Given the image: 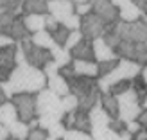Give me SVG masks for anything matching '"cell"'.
<instances>
[{"instance_id": "db71d44e", "label": "cell", "mask_w": 147, "mask_h": 140, "mask_svg": "<svg viewBox=\"0 0 147 140\" xmlns=\"http://www.w3.org/2000/svg\"><path fill=\"white\" fill-rule=\"evenodd\" d=\"M2 11H4V9H0V13H2Z\"/></svg>"}, {"instance_id": "f546056e", "label": "cell", "mask_w": 147, "mask_h": 140, "mask_svg": "<svg viewBox=\"0 0 147 140\" xmlns=\"http://www.w3.org/2000/svg\"><path fill=\"white\" fill-rule=\"evenodd\" d=\"M84 38V34L83 32H81V29H76V31H70V34H68V38H67V41H65V49H67V50H70V49H74V47H76L77 45V43L81 41V40H83Z\"/></svg>"}, {"instance_id": "603a6c76", "label": "cell", "mask_w": 147, "mask_h": 140, "mask_svg": "<svg viewBox=\"0 0 147 140\" xmlns=\"http://www.w3.org/2000/svg\"><path fill=\"white\" fill-rule=\"evenodd\" d=\"M22 13L24 14H45L47 0H22Z\"/></svg>"}, {"instance_id": "60d3db41", "label": "cell", "mask_w": 147, "mask_h": 140, "mask_svg": "<svg viewBox=\"0 0 147 140\" xmlns=\"http://www.w3.org/2000/svg\"><path fill=\"white\" fill-rule=\"evenodd\" d=\"M140 128H142V124L138 122L136 119H135V120H129V122H126V129L129 131V133H133V135H135V133H136V131L140 129Z\"/></svg>"}, {"instance_id": "ffe728a7", "label": "cell", "mask_w": 147, "mask_h": 140, "mask_svg": "<svg viewBox=\"0 0 147 140\" xmlns=\"http://www.w3.org/2000/svg\"><path fill=\"white\" fill-rule=\"evenodd\" d=\"M92 137L93 140H122V133H119L111 126H100V128H92Z\"/></svg>"}, {"instance_id": "e575fe53", "label": "cell", "mask_w": 147, "mask_h": 140, "mask_svg": "<svg viewBox=\"0 0 147 140\" xmlns=\"http://www.w3.org/2000/svg\"><path fill=\"white\" fill-rule=\"evenodd\" d=\"M57 120H61V119H57V117H54V115H38V126L43 128V129H49Z\"/></svg>"}, {"instance_id": "f907efd6", "label": "cell", "mask_w": 147, "mask_h": 140, "mask_svg": "<svg viewBox=\"0 0 147 140\" xmlns=\"http://www.w3.org/2000/svg\"><path fill=\"white\" fill-rule=\"evenodd\" d=\"M76 4H79V2H88V0H74Z\"/></svg>"}, {"instance_id": "8fae6325", "label": "cell", "mask_w": 147, "mask_h": 140, "mask_svg": "<svg viewBox=\"0 0 147 140\" xmlns=\"http://www.w3.org/2000/svg\"><path fill=\"white\" fill-rule=\"evenodd\" d=\"M16 43L0 49V83L9 79L11 72L16 67Z\"/></svg>"}, {"instance_id": "7dc6e473", "label": "cell", "mask_w": 147, "mask_h": 140, "mask_svg": "<svg viewBox=\"0 0 147 140\" xmlns=\"http://www.w3.org/2000/svg\"><path fill=\"white\" fill-rule=\"evenodd\" d=\"M7 101V95H5V92L2 90V86H0V104H2V102H5Z\"/></svg>"}, {"instance_id": "d6986e66", "label": "cell", "mask_w": 147, "mask_h": 140, "mask_svg": "<svg viewBox=\"0 0 147 140\" xmlns=\"http://www.w3.org/2000/svg\"><path fill=\"white\" fill-rule=\"evenodd\" d=\"M7 34H9L16 43L24 41V40H27V38H31V32L27 31V27H25V24H24V20H22V16H16V18L13 20V24H11V27H9V31H7Z\"/></svg>"}, {"instance_id": "3957f363", "label": "cell", "mask_w": 147, "mask_h": 140, "mask_svg": "<svg viewBox=\"0 0 147 140\" xmlns=\"http://www.w3.org/2000/svg\"><path fill=\"white\" fill-rule=\"evenodd\" d=\"M142 70V65L136 63V61H131V60H124V57H119V63L117 67L108 74V76H102L97 77V83L100 88V93L102 92H108V88L115 85L117 81H122V79H133L135 76H138Z\"/></svg>"}, {"instance_id": "7bdbcfd3", "label": "cell", "mask_w": 147, "mask_h": 140, "mask_svg": "<svg viewBox=\"0 0 147 140\" xmlns=\"http://www.w3.org/2000/svg\"><path fill=\"white\" fill-rule=\"evenodd\" d=\"M136 120L140 122L144 128H147V110H142V113L138 115V119H136Z\"/></svg>"}, {"instance_id": "5bb4252c", "label": "cell", "mask_w": 147, "mask_h": 140, "mask_svg": "<svg viewBox=\"0 0 147 140\" xmlns=\"http://www.w3.org/2000/svg\"><path fill=\"white\" fill-rule=\"evenodd\" d=\"M70 56H72V60H88V61H95L93 40L83 38L74 49H70Z\"/></svg>"}, {"instance_id": "836d02e7", "label": "cell", "mask_w": 147, "mask_h": 140, "mask_svg": "<svg viewBox=\"0 0 147 140\" xmlns=\"http://www.w3.org/2000/svg\"><path fill=\"white\" fill-rule=\"evenodd\" d=\"M47 137H49L47 129H43V128H40V126H36V128H32V129H29V135H27L25 140H45Z\"/></svg>"}, {"instance_id": "7402d4cb", "label": "cell", "mask_w": 147, "mask_h": 140, "mask_svg": "<svg viewBox=\"0 0 147 140\" xmlns=\"http://www.w3.org/2000/svg\"><path fill=\"white\" fill-rule=\"evenodd\" d=\"M100 104L109 113L111 119H119V102H117V95L109 93V92H102L100 93Z\"/></svg>"}, {"instance_id": "83f0119b", "label": "cell", "mask_w": 147, "mask_h": 140, "mask_svg": "<svg viewBox=\"0 0 147 140\" xmlns=\"http://www.w3.org/2000/svg\"><path fill=\"white\" fill-rule=\"evenodd\" d=\"M63 140H93V137L90 131H81L76 128H70V129H67Z\"/></svg>"}, {"instance_id": "681fc988", "label": "cell", "mask_w": 147, "mask_h": 140, "mask_svg": "<svg viewBox=\"0 0 147 140\" xmlns=\"http://www.w3.org/2000/svg\"><path fill=\"white\" fill-rule=\"evenodd\" d=\"M45 140H61V138H54V137H50V135H49V137H47Z\"/></svg>"}, {"instance_id": "f1b7e54d", "label": "cell", "mask_w": 147, "mask_h": 140, "mask_svg": "<svg viewBox=\"0 0 147 140\" xmlns=\"http://www.w3.org/2000/svg\"><path fill=\"white\" fill-rule=\"evenodd\" d=\"M50 34H52V38H54V41L57 43V45H65V41H67L68 34H70V29L65 27L63 24H59Z\"/></svg>"}, {"instance_id": "f6af8a7d", "label": "cell", "mask_w": 147, "mask_h": 140, "mask_svg": "<svg viewBox=\"0 0 147 140\" xmlns=\"http://www.w3.org/2000/svg\"><path fill=\"white\" fill-rule=\"evenodd\" d=\"M140 76H142V79H144V83L147 85V67H145V65H144L142 70H140Z\"/></svg>"}, {"instance_id": "1f68e13d", "label": "cell", "mask_w": 147, "mask_h": 140, "mask_svg": "<svg viewBox=\"0 0 147 140\" xmlns=\"http://www.w3.org/2000/svg\"><path fill=\"white\" fill-rule=\"evenodd\" d=\"M61 101H63V108H65V112H72V110H77V108H79V101H77V97H76V95H74L72 92L67 93V95H63Z\"/></svg>"}, {"instance_id": "d590c367", "label": "cell", "mask_w": 147, "mask_h": 140, "mask_svg": "<svg viewBox=\"0 0 147 140\" xmlns=\"http://www.w3.org/2000/svg\"><path fill=\"white\" fill-rule=\"evenodd\" d=\"M61 24L65 25V27H68L70 31H76V29H81V16L77 13H74V14H70V16L65 20V22H61Z\"/></svg>"}, {"instance_id": "9a60e30c", "label": "cell", "mask_w": 147, "mask_h": 140, "mask_svg": "<svg viewBox=\"0 0 147 140\" xmlns=\"http://www.w3.org/2000/svg\"><path fill=\"white\" fill-rule=\"evenodd\" d=\"M93 54H95V61H108V60H117L119 57L115 54V50L111 49V45L102 36L93 40Z\"/></svg>"}, {"instance_id": "4fadbf2b", "label": "cell", "mask_w": 147, "mask_h": 140, "mask_svg": "<svg viewBox=\"0 0 147 140\" xmlns=\"http://www.w3.org/2000/svg\"><path fill=\"white\" fill-rule=\"evenodd\" d=\"M47 13H50L61 24L70 14L76 13V2L74 0H47Z\"/></svg>"}, {"instance_id": "30bf717a", "label": "cell", "mask_w": 147, "mask_h": 140, "mask_svg": "<svg viewBox=\"0 0 147 140\" xmlns=\"http://www.w3.org/2000/svg\"><path fill=\"white\" fill-rule=\"evenodd\" d=\"M90 4H92V11L95 14H99L109 27H113L120 20L119 11H117V7L111 0H90Z\"/></svg>"}, {"instance_id": "e0dca14e", "label": "cell", "mask_w": 147, "mask_h": 140, "mask_svg": "<svg viewBox=\"0 0 147 140\" xmlns=\"http://www.w3.org/2000/svg\"><path fill=\"white\" fill-rule=\"evenodd\" d=\"M18 119L20 117H18L16 106H14L13 101H5V102L0 104V124H2V126H5L7 129H9Z\"/></svg>"}, {"instance_id": "74e56055", "label": "cell", "mask_w": 147, "mask_h": 140, "mask_svg": "<svg viewBox=\"0 0 147 140\" xmlns=\"http://www.w3.org/2000/svg\"><path fill=\"white\" fill-rule=\"evenodd\" d=\"M59 25V22H57L50 13H45V31H49V32H52L54 29Z\"/></svg>"}, {"instance_id": "4dcf8cb0", "label": "cell", "mask_w": 147, "mask_h": 140, "mask_svg": "<svg viewBox=\"0 0 147 140\" xmlns=\"http://www.w3.org/2000/svg\"><path fill=\"white\" fill-rule=\"evenodd\" d=\"M47 133H49L50 137H54V138H61V140H63L65 133H67V126H65L63 120H57L56 124H52V126L47 129Z\"/></svg>"}, {"instance_id": "bcb514c9", "label": "cell", "mask_w": 147, "mask_h": 140, "mask_svg": "<svg viewBox=\"0 0 147 140\" xmlns=\"http://www.w3.org/2000/svg\"><path fill=\"white\" fill-rule=\"evenodd\" d=\"M140 106H142V110H147V93L140 99Z\"/></svg>"}, {"instance_id": "277c9868", "label": "cell", "mask_w": 147, "mask_h": 140, "mask_svg": "<svg viewBox=\"0 0 147 140\" xmlns=\"http://www.w3.org/2000/svg\"><path fill=\"white\" fill-rule=\"evenodd\" d=\"M111 31L117 34V38L126 41H136V43H147V18H140L135 22H122L119 20L111 27Z\"/></svg>"}, {"instance_id": "f5cc1de1", "label": "cell", "mask_w": 147, "mask_h": 140, "mask_svg": "<svg viewBox=\"0 0 147 140\" xmlns=\"http://www.w3.org/2000/svg\"><path fill=\"white\" fill-rule=\"evenodd\" d=\"M144 18H147V13H144Z\"/></svg>"}, {"instance_id": "d4e9b609", "label": "cell", "mask_w": 147, "mask_h": 140, "mask_svg": "<svg viewBox=\"0 0 147 140\" xmlns=\"http://www.w3.org/2000/svg\"><path fill=\"white\" fill-rule=\"evenodd\" d=\"M52 61L57 65V67H65V65H68V63H72V56H70V50H67L63 45H56L52 50Z\"/></svg>"}, {"instance_id": "8d00e7d4", "label": "cell", "mask_w": 147, "mask_h": 140, "mask_svg": "<svg viewBox=\"0 0 147 140\" xmlns=\"http://www.w3.org/2000/svg\"><path fill=\"white\" fill-rule=\"evenodd\" d=\"M0 9H22V0H0Z\"/></svg>"}, {"instance_id": "44dd1931", "label": "cell", "mask_w": 147, "mask_h": 140, "mask_svg": "<svg viewBox=\"0 0 147 140\" xmlns=\"http://www.w3.org/2000/svg\"><path fill=\"white\" fill-rule=\"evenodd\" d=\"M22 20L31 34L45 29V14H22Z\"/></svg>"}, {"instance_id": "ac0fdd59", "label": "cell", "mask_w": 147, "mask_h": 140, "mask_svg": "<svg viewBox=\"0 0 147 140\" xmlns=\"http://www.w3.org/2000/svg\"><path fill=\"white\" fill-rule=\"evenodd\" d=\"M72 67L77 76H88V77H99V63L88 61V60H72Z\"/></svg>"}, {"instance_id": "d6a6232c", "label": "cell", "mask_w": 147, "mask_h": 140, "mask_svg": "<svg viewBox=\"0 0 147 140\" xmlns=\"http://www.w3.org/2000/svg\"><path fill=\"white\" fill-rule=\"evenodd\" d=\"M97 63H99V77H102V76H108V74L117 67L119 57H117V60H108V61H97Z\"/></svg>"}, {"instance_id": "816d5d0a", "label": "cell", "mask_w": 147, "mask_h": 140, "mask_svg": "<svg viewBox=\"0 0 147 140\" xmlns=\"http://www.w3.org/2000/svg\"><path fill=\"white\" fill-rule=\"evenodd\" d=\"M144 13H147V4H145V5H144Z\"/></svg>"}, {"instance_id": "7c38bea8", "label": "cell", "mask_w": 147, "mask_h": 140, "mask_svg": "<svg viewBox=\"0 0 147 140\" xmlns=\"http://www.w3.org/2000/svg\"><path fill=\"white\" fill-rule=\"evenodd\" d=\"M119 11V18L122 22H135L144 16V9L135 0H111Z\"/></svg>"}, {"instance_id": "4316f807", "label": "cell", "mask_w": 147, "mask_h": 140, "mask_svg": "<svg viewBox=\"0 0 147 140\" xmlns=\"http://www.w3.org/2000/svg\"><path fill=\"white\" fill-rule=\"evenodd\" d=\"M9 133H11L13 138H16V140H25L27 135H29V124L18 119V120L9 128Z\"/></svg>"}, {"instance_id": "ba28073f", "label": "cell", "mask_w": 147, "mask_h": 140, "mask_svg": "<svg viewBox=\"0 0 147 140\" xmlns=\"http://www.w3.org/2000/svg\"><path fill=\"white\" fill-rule=\"evenodd\" d=\"M11 101L16 106V112L20 120L29 122L38 117V110H36V93H29V92H22V93H14Z\"/></svg>"}, {"instance_id": "5b68a950", "label": "cell", "mask_w": 147, "mask_h": 140, "mask_svg": "<svg viewBox=\"0 0 147 140\" xmlns=\"http://www.w3.org/2000/svg\"><path fill=\"white\" fill-rule=\"evenodd\" d=\"M36 110H38V115H54L57 119H63L67 113L63 108L61 95L49 90L47 86L36 93Z\"/></svg>"}, {"instance_id": "f35d334b", "label": "cell", "mask_w": 147, "mask_h": 140, "mask_svg": "<svg viewBox=\"0 0 147 140\" xmlns=\"http://www.w3.org/2000/svg\"><path fill=\"white\" fill-rule=\"evenodd\" d=\"M90 11H92L90 0H88V2H79V4H76V13L79 14V16H84V14L90 13Z\"/></svg>"}, {"instance_id": "6da1fadb", "label": "cell", "mask_w": 147, "mask_h": 140, "mask_svg": "<svg viewBox=\"0 0 147 140\" xmlns=\"http://www.w3.org/2000/svg\"><path fill=\"white\" fill-rule=\"evenodd\" d=\"M2 90L5 92L7 99H11L14 93L29 92V93H38L40 90L47 86V76L43 68L32 67L29 63H20L14 67L7 81L0 83Z\"/></svg>"}, {"instance_id": "484cf974", "label": "cell", "mask_w": 147, "mask_h": 140, "mask_svg": "<svg viewBox=\"0 0 147 140\" xmlns=\"http://www.w3.org/2000/svg\"><path fill=\"white\" fill-rule=\"evenodd\" d=\"M74 128L81 129V131H92V124H90V115H88V110H83V108H77L76 110Z\"/></svg>"}, {"instance_id": "ab89813d", "label": "cell", "mask_w": 147, "mask_h": 140, "mask_svg": "<svg viewBox=\"0 0 147 140\" xmlns=\"http://www.w3.org/2000/svg\"><path fill=\"white\" fill-rule=\"evenodd\" d=\"M13 43H16L9 34H5V32H0V49L2 47H9V45H13Z\"/></svg>"}, {"instance_id": "cb8c5ba5", "label": "cell", "mask_w": 147, "mask_h": 140, "mask_svg": "<svg viewBox=\"0 0 147 140\" xmlns=\"http://www.w3.org/2000/svg\"><path fill=\"white\" fill-rule=\"evenodd\" d=\"M31 41L32 43H36L38 47H43V49H49V50H52L57 43L54 41V38H52V34H50L49 31H38V32H32L31 34Z\"/></svg>"}, {"instance_id": "b9f144b4", "label": "cell", "mask_w": 147, "mask_h": 140, "mask_svg": "<svg viewBox=\"0 0 147 140\" xmlns=\"http://www.w3.org/2000/svg\"><path fill=\"white\" fill-rule=\"evenodd\" d=\"M133 140H147V128L142 126V128L133 135Z\"/></svg>"}, {"instance_id": "8992f818", "label": "cell", "mask_w": 147, "mask_h": 140, "mask_svg": "<svg viewBox=\"0 0 147 140\" xmlns=\"http://www.w3.org/2000/svg\"><path fill=\"white\" fill-rule=\"evenodd\" d=\"M117 102H119V119L122 122L135 120V119H138V115L142 113L140 97H138V93L133 90V86H131L129 90L117 95Z\"/></svg>"}, {"instance_id": "52a82bcc", "label": "cell", "mask_w": 147, "mask_h": 140, "mask_svg": "<svg viewBox=\"0 0 147 140\" xmlns=\"http://www.w3.org/2000/svg\"><path fill=\"white\" fill-rule=\"evenodd\" d=\"M18 47L22 49V52L25 56V61L32 67H38V68H45V65H49L52 61V52L49 49H43L38 47L36 43L31 41V38H27L24 41L18 43Z\"/></svg>"}, {"instance_id": "2e32d148", "label": "cell", "mask_w": 147, "mask_h": 140, "mask_svg": "<svg viewBox=\"0 0 147 140\" xmlns=\"http://www.w3.org/2000/svg\"><path fill=\"white\" fill-rule=\"evenodd\" d=\"M88 115H90V124L92 128H100V126H109L111 124V117H109V113L106 112L104 108H102L100 101L97 102L95 106L90 108V112H88Z\"/></svg>"}, {"instance_id": "c3c4849f", "label": "cell", "mask_w": 147, "mask_h": 140, "mask_svg": "<svg viewBox=\"0 0 147 140\" xmlns=\"http://www.w3.org/2000/svg\"><path fill=\"white\" fill-rule=\"evenodd\" d=\"M135 2H136V4H138V5H140L142 9H144V5L147 4V0H135Z\"/></svg>"}, {"instance_id": "7a4b0ae2", "label": "cell", "mask_w": 147, "mask_h": 140, "mask_svg": "<svg viewBox=\"0 0 147 140\" xmlns=\"http://www.w3.org/2000/svg\"><path fill=\"white\" fill-rule=\"evenodd\" d=\"M70 85V92L77 97L79 108L88 110L95 106L100 101V88L97 83V77H88V76H72L67 79Z\"/></svg>"}, {"instance_id": "9c48e42d", "label": "cell", "mask_w": 147, "mask_h": 140, "mask_svg": "<svg viewBox=\"0 0 147 140\" xmlns=\"http://www.w3.org/2000/svg\"><path fill=\"white\" fill-rule=\"evenodd\" d=\"M109 29L111 27H109L99 14H95L93 11L86 13L84 16H81V32L84 34V38L95 40V38H99V36H104Z\"/></svg>"}, {"instance_id": "ee69618b", "label": "cell", "mask_w": 147, "mask_h": 140, "mask_svg": "<svg viewBox=\"0 0 147 140\" xmlns=\"http://www.w3.org/2000/svg\"><path fill=\"white\" fill-rule=\"evenodd\" d=\"M9 137H11L9 129H7L5 126H2V124H0V140H5V138H9Z\"/></svg>"}]
</instances>
